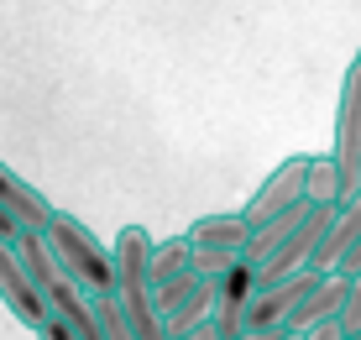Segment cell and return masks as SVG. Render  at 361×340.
Returning <instances> with one entry per match:
<instances>
[{"instance_id": "cell-7", "label": "cell", "mask_w": 361, "mask_h": 340, "mask_svg": "<svg viewBox=\"0 0 361 340\" xmlns=\"http://www.w3.org/2000/svg\"><path fill=\"white\" fill-rule=\"evenodd\" d=\"M0 210H6V215L21 225V231H47V225H53V215H58L53 199L37 194V188L21 178L11 162H0Z\"/></svg>"}, {"instance_id": "cell-19", "label": "cell", "mask_w": 361, "mask_h": 340, "mask_svg": "<svg viewBox=\"0 0 361 340\" xmlns=\"http://www.w3.org/2000/svg\"><path fill=\"white\" fill-rule=\"evenodd\" d=\"M173 340H226L215 330V320H204V324H194V330H183V335H173Z\"/></svg>"}, {"instance_id": "cell-18", "label": "cell", "mask_w": 361, "mask_h": 340, "mask_svg": "<svg viewBox=\"0 0 361 340\" xmlns=\"http://www.w3.org/2000/svg\"><path fill=\"white\" fill-rule=\"evenodd\" d=\"M37 340H79V335H73V330H68L63 320H53V314H47V324H42V330H37Z\"/></svg>"}, {"instance_id": "cell-13", "label": "cell", "mask_w": 361, "mask_h": 340, "mask_svg": "<svg viewBox=\"0 0 361 340\" xmlns=\"http://www.w3.org/2000/svg\"><path fill=\"white\" fill-rule=\"evenodd\" d=\"M304 199L309 205H341V173H335V157H309L304 173Z\"/></svg>"}, {"instance_id": "cell-6", "label": "cell", "mask_w": 361, "mask_h": 340, "mask_svg": "<svg viewBox=\"0 0 361 340\" xmlns=\"http://www.w3.org/2000/svg\"><path fill=\"white\" fill-rule=\"evenodd\" d=\"M257 288H262V278H257V267L252 262H235V267L226 272V278H215V314H209V320H215V330L220 335H241V320H246V304H252L257 298Z\"/></svg>"}, {"instance_id": "cell-10", "label": "cell", "mask_w": 361, "mask_h": 340, "mask_svg": "<svg viewBox=\"0 0 361 340\" xmlns=\"http://www.w3.org/2000/svg\"><path fill=\"white\" fill-rule=\"evenodd\" d=\"M356 236H361V194L351 199V205H335L330 231H325V241H319V251H314V262H309V267H314V272H335V262L351 251Z\"/></svg>"}, {"instance_id": "cell-12", "label": "cell", "mask_w": 361, "mask_h": 340, "mask_svg": "<svg viewBox=\"0 0 361 340\" xmlns=\"http://www.w3.org/2000/svg\"><path fill=\"white\" fill-rule=\"evenodd\" d=\"M183 272H194V241H189V231H178V236H168V241L152 246V288L183 278Z\"/></svg>"}, {"instance_id": "cell-9", "label": "cell", "mask_w": 361, "mask_h": 340, "mask_svg": "<svg viewBox=\"0 0 361 340\" xmlns=\"http://www.w3.org/2000/svg\"><path fill=\"white\" fill-rule=\"evenodd\" d=\"M189 241L194 246H215V251H241L246 257V241H252V220L241 210H226V215H199L189 225Z\"/></svg>"}, {"instance_id": "cell-8", "label": "cell", "mask_w": 361, "mask_h": 340, "mask_svg": "<svg viewBox=\"0 0 361 340\" xmlns=\"http://www.w3.org/2000/svg\"><path fill=\"white\" fill-rule=\"evenodd\" d=\"M345 293H351V278H341V272H325V278L309 288V298L293 309L288 330H309V324H330V320H341Z\"/></svg>"}, {"instance_id": "cell-16", "label": "cell", "mask_w": 361, "mask_h": 340, "mask_svg": "<svg viewBox=\"0 0 361 340\" xmlns=\"http://www.w3.org/2000/svg\"><path fill=\"white\" fill-rule=\"evenodd\" d=\"M298 335H304V340H351L341 320H330V324H309V330H298Z\"/></svg>"}, {"instance_id": "cell-1", "label": "cell", "mask_w": 361, "mask_h": 340, "mask_svg": "<svg viewBox=\"0 0 361 340\" xmlns=\"http://www.w3.org/2000/svg\"><path fill=\"white\" fill-rule=\"evenodd\" d=\"M47 251L58 257V267H63V278H73L84 288V293H116V246H105L90 225H79L73 215L58 210L53 225H47Z\"/></svg>"}, {"instance_id": "cell-5", "label": "cell", "mask_w": 361, "mask_h": 340, "mask_svg": "<svg viewBox=\"0 0 361 340\" xmlns=\"http://www.w3.org/2000/svg\"><path fill=\"white\" fill-rule=\"evenodd\" d=\"M116 298H147L152 293V236L142 225H126L116 236Z\"/></svg>"}, {"instance_id": "cell-15", "label": "cell", "mask_w": 361, "mask_h": 340, "mask_svg": "<svg viewBox=\"0 0 361 340\" xmlns=\"http://www.w3.org/2000/svg\"><path fill=\"white\" fill-rule=\"evenodd\" d=\"M341 324H345V335H356L361 330V272L351 278V293H345V309H341Z\"/></svg>"}, {"instance_id": "cell-17", "label": "cell", "mask_w": 361, "mask_h": 340, "mask_svg": "<svg viewBox=\"0 0 361 340\" xmlns=\"http://www.w3.org/2000/svg\"><path fill=\"white\" fill-rule=\"evenodd\" d=\"M335 272H341V278H356V272H361V236L351 241V251H345V257L335 262Z\"/></svg>"}, {"instance_id": "cell-2", "label": "cell", "mask_w": 361, "mask_h": 340, "mask_svg": "<svg viewBox=\"0 0 361 340\" xmlns=\"http://www.w3.org/2000/svg\"><path fill=\"white\" fill-rule=\"evenodd\" d=\"M335 173H341V205L361 194V58H351L341 84V110H335Z\"/></svg>"}, {"instance_id": "cell-22", "label": "cell", "mask_w": 361, "mask_h": 340, "mask_svg": "<svg viewBox=\"0 0 361 340\" xmlns=\"http://www.w3.org/2000/svg\"><path fill=\"white\" fill-rule=\"evenodd\" d=\"M356 58H361V53H356Z\"/></svg>"}, {"instance_id": "cell-4", "label": "cell", "mask_w": 361, "mask_h": 340, "mask_svg": "<svg viewBox=\"0 0 361 340\" xmlns=\"http://www.w3.org/2000/svg\"><path fill=\"white\" fill-rule=\"evenodd\" d=\"M0 304H6L11 314H16V324H27V330L37 335L47 324V298L37 293V283L27 278V267H21V257H16V246H6L0 241Z\"/></svg>"}, {"instance_id": "cell-20", "label": "cell", "mask_w": 361, "mask_h": 340, "mask_svg": "<svg viewBox=\"0 0 361 340\" xmlns=\"http://www.w3.org/2000/svg\"><path fill=\"white\" fill-rule=\"evenodd\" d=\"M16 236H21V225H16V220H11V215H6V210H0V241H6V246H16Z\"/></svg>"}, {"instance_id": "cell-11", "label": "cell", "mask_w": 361, "mask_h": 340, "mask_svg": "<svg viewBox=\"0 0 361 340\" xmlns=\"http://www.w3.org/2000/svg\"><path fill=\"white\" fill-rule=\"evenodd\" d=\"M309 210H314V205H309V199H298L293 210H283V215H272L267 225H257V231H252V241H246V262H252V267H262L272 251H278V246L298 231V225L309 220Z\"/></svg>"}, {"instance_id": "cell-21", "label": "cell", "mask_w": 361, "mask_h": 340, "mask_svg": "<svg viewBox=\"0 0 361 340\" xmlns=\"http://www.w3.org/2000/svg\"><path fill=\"white\" fill-rule=\"evenodd\" d=\"M283 335V330H278ZM278 335H262V330H241V335H231V340H278Z\"/></svg>"}, {"instance_id": "cell-14", "label": "cell", "mask_w": 361, "mask_h": 340, "mask_svg": "<svg viewBox=\"0 0 361 340\" xmlns=\"http://www.w3.org/2000/svg\"><path fill=\"white\" fill-rule=\"evenodd\" d=\"M241 262V251H215V246H194V272L204 283H215V278H226V272Z\"/></svg>"}, {"instance_id": "cell-3", "label": "cell", "mask_w": 361, "mask_h": 340, "mask_svg": "<svg viewBox=\"0 0 361 340\" xmlns=\"http://www.w3.org/2000/svg\"><path fill=\"white\" fill-rule=\"evenodd\" d=\"M304 173H309V157L298 152L288 162H278V168L257 183V194L241 205V215L252 220V231H257V225H267L272 215H283V210H293L298 199H304Z\"/></svg>"}]
</instances>
